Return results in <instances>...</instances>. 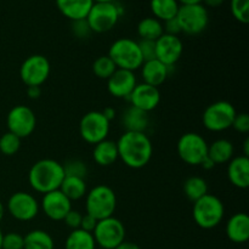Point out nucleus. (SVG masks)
I'll use <instances>...</instances> for the list:
<instances>
[{
  "instance_id": "nucleus-46",
  "label": "nucleus",
  "mask_w": 249,
  "mask_h": 249,
  "mask_svg": "<svg viewBox=\"0 0 249 249\" xmlns=\"http://www.w3.org/2000/svg\"><path fill=\"white\" fill-rule=\"evenodd\" d=\"M201 167L203 168V169H206V170H211V169H213L214 167H215V163H214L213 160H212L211 158L207 156V157L204 158L203 162L201 163Z\"/></svg>"
},
{
  "instance_id": "nucleus-9",
  "label": "nucleus",
  "mask_w": 249,
  "mask_h": 249,
  "mask_svg": "<svg viewBox=\"0 0 249 249\" xmlns=\"http://www.w3.org/2000/svg\"><path fill=\"white\" fill-rule=\"evenodd\" d=\"M177 150L182 162L196 167L208 156V142L199 134L186 133L178 141Z\"/></svg>"
},
{
  "instance_id": "nucleus-16",
  "label": "nucleus",
  "mask_w": 249,
  "mask_h": 249,
  "mask_svg": "<svg viewBox=\"0 0 249 249\" xmlns=\"http://www.w3.org/2000/svg\"><path fill=\"white\" fill-rule=\"evenodd\" d=\"M40 207L49 219L53 221H63L68 212L72 209V201H70L60 190H56L44 195Z\"/></svg>"
},
{
  "instance_id": "nucleus-32",
  "label": "nucleus",
  "mask_w": 249,
  "mask_h": 249,
  "mask_svg": "<svg viewBox=\"0 0 249 249\" xmlns=\"http://www.w3.org/2000/svg\"><path fill=\"white\" fill-rule=\"evenodd\" d=\"M116 71V65L108 56H100L92 63V72L100 79H108Z\"/></svg>"
},
{
  "instance_id": "nucleus-11",
  "label": "nucleus",
  "mask_w": 249,
  "mask_h": 249,
  "mask_svg": "<svg viewBox=\"0 0 249 249\" xmlns=\"http://www.w3.org/2000/svg\"><path fill=\"white\" fill-rule=\"evenodd\" d=\"M109 123L102 112L90 111L83 116L79 123V134L85 142L96 145L106 140L109 133Z\"/></svg>"
},
{
  "instance_id": "nucleus-23",
  "label": "nucleus",
  "mask_w": 249,
  "mask_h": 249,
  "mask_svg": "<svg viewBox=\"0 0 249 249\" xmlns=\"http://www.w3.org/2000/svg\"><path fill=\"white\" fill-rule=\"evenodd\" d=\"M122 126L125 131H138V133H145L146 129L150 124L147 112H143L136 107H128L122 114Z\"/></svg>"
},
{
  "instance_id": "nucleus-49",
  "label": "nucleus",
  "mask_w": 249,
  "mask_h": 249,
  "mask_svg": "<svg viewBox=\"0 0 249 249\" xmlns=\"http://www.w3.org/2000/svg\"><path fill=\"white\" fill-rule=\"evenodd\" d=\"M243 156L248 157L249 156V139H246L243 142Z\"/></svg>"
},
{
  "instance_id": "nucleus-51",
  "label": "nucleus",
  "mask_w": 249,
  "mask_h": 249,
  "mask_svg": "<svg viewBox=\"0 0 249 249\" xmlns=\"http://www.w3.org/2000/svg\"><path fill=\"white\" fill-rule=\"evenodd\" d=\"M2 236H4V233L1 232V230H0V249H1V243H2Z\"/></svg>"
},
{
  "instance_id": "nucleus-47",
  "label": "nucleus",
  "mask_w": 249,
  "mask_h": 249,
  "mask_svg": "<svg viewBox=\"0 0 249 249\" xmlns=\"http://www.w3.org/2000/svg\"><path fill=\"white\" fill-rule=\"evenodd\" d=\"M202 2L207 5V6H211V7H218L220 6L221 4L224 2V0H203Z\"/></svg>"
},
{
  "instance_id": "nucleus-31",
  "label": "nucleus",
  "mask_w": 249,
  "mask_h": 249,
  "mask_svg": "<svg viewBox=\"0 0 249 249\" xmlns=\"http://www.w3.org/2000/svg\"><path fill=\"white\" fill-rule=\"evenodd\" d=\"M184 194L191 202H196L208 194V184L201 177H190L184 182Z\"/></svg>"
},
{
  "instance_id": "nucleus-35",
  "label": "nucleus",
  "mask_w": 249,
  "mask_h": 249,
  "mask_svg": "<svg viewBox=\"0 0 249 249\" xmlns=\"http://www.w3.org/2000/svg\"><path fill=\"white\" fill-rule=\"evenodd\" d=\"M231 12L241 23L249 22V0H231Z\"/></svg>"
},
{
  "instance_id": "nucleus-37",
  "label": "nucleus",
  "mask_w": 249,
  "mask_h": 249,
  "mask_svg": "<svg viewBox=\"0 0 249 249\" xmlns=\"http://www.w3.org/2000/svg\"><path fill=\"white\" fill-rule=\"evenodd\" d=\"M71 28H72V33L79 39L88 38V36H90V33H91V29H90L87 18L72 21Z\"/></svg>"
},
{
  "instance_id": "nucleus-52",
  "label": "nucleus",
  "mask_w": 249,
  "mask_h": 249,
  "mask_svg": "<svg viewBox=\"0 0 249 249\" xmlns=\"http://www.w3.org/2000/svg\"><path fill=\"white\" fill-rule=\"evenodd\" d=\"M105 1H114V0H94V2H105Z\"/></svg>"
},
{
  "instance_id": "nucleus-45",
  "label": "nucleus",
  "mask_w": 249,
  "mask_h": 249,
  "mask_svg": "<svg viewBox=\"0 0 249 249\" xmlns=\"http://www.w3.org/2000/svg\"><path fill=\"white\" fill-rule=\"evenodd\" d=\"M114 249H141L136 243L133 242H126V241H123L119 246H117Z\"/></svg>"
},
{
  "instance_id": "nucleus-40",
  "label": "nucleus",
  "mask_w": 249,
  "mask_h": 249,
  "mask_svg": "<svg viewBox=\"0 0 249 249\" xmlns=\"http://www.w3.org/2000/svg\"><path fill=\"white\" fill-rule=\"evenodd\" d=\"M82 218H83V214L80 212L74 211V209H71L68 212L67 215L65 216L63 221L66 223V225L68 228H71L72 230H77V229L80 228V223H82Z\"/></svg>"
},
{
  "instance_id": "nucleus-39",
  "label": "nucleus",
  "mask_w": 249,
  "mask_h": 249,
  "mask_svg": "<svg viewBox=\"0 0 249 249\" xmlns=\"http://www.w3.org/2000/svg\"><path fill=\"white\" fill-rule=\"evenodd\" d=\"M231 128H233L236 131H238V133L247 134L249 131V116L248 114L246 113V112L236 114Z\"/></svg>"
},
{
  "instance_id": "nucleus-44",
  "label": "nucleus",
  "mask_w": 249,
  "mask_h": 249,
  "mask_svg": "<svg viewBox=\"0 0 249 249\" xmlns=\"http://www.w3.org/2000/svg\"><path fill=\"white\" fill-rule=\"evenodd\" d=\"M101 112L105 116V118L108 122H111L112 119L116 118V111H114V108H112V107H106V108H104V111Z\"/></svg>"
},
{
  "instance_id": "nucleus-36",
  "label": "nucleus",
  "mask_w": 249,
  "mask_h": 249,
  "mask_svg": "<svg viewBox=\"0 0 249 249\" xmlns=\"http://www.w3.org/2000/svg\"><path fill=\"white\" fill-rule=\"evenodd\" d=\"M24 240L23 236L16 232H9L2 236L1 249H23Z\"/></svg>"
},
{
  "instance_id": "nucleus-41",
  "label": "nucleus",
  "mask_w": 249,
  "mask_h": 249,
  "mask_svg": "<svg viewBox=\"0 0 249 249\" xmlns=\"http://www.w3.org/2000/svg\"><path fill=\"white\" fill-rule=\"evenodd\" d=\"M163 31H164L165 34H170V36H179V33H181V28H180V24L179 22H178L177 17L165 21L164 24H163Z\"/></svg>"
},
{
  "instance_id": "nucleus-12",
  "label": "nucleus",
  "mask_w": 249,
  "mask_h": 249,
  "mask_svg": "<svg viewBox=\"0 0 249 249\" xmlns=\"http://www.w3.org/2000/svg\"><path fill=\"white\" fill-rule=\"evenodd\" d=\"M50 62L43 55H32L22 62L19 77L27 87H40L50 75Z\"/></svg>"
},
{
  "instance_id": "nucleus-1",
  "label": "nucleus",
  "mask_w": 249,
  "mask_h": 249,
  "mask_svg": "<svg viewBox=\"0 0 249 249\" xmlns=\"http://www.w3.org/2000/svg\"><path fill=\"white\" fill-rule=\"evenodd\" d=\"M117 147L118 157L131 169H141L152 158V142L145 133L125 131L117 141Z\"/></svg>"
},
{
  "instance_id": "nucleus-14",
  "label": "nucleus",
  "mask_w": 249,
  "mask_h": 249,
  "mask_svg": "<svg viewBox=\"0 0 249 249\" xmlns=\"http://www.w3.org/2000/svg\"><path fill=\"white\" fill-rule=\"evenodd\" d=\"M40 204L36 197L27 192H16L7 202V211L10 215L18 221L33 220L39 213Z\"/></svg>"
},
{
  "instance_id": "nucleus-2",
  "label": "nucleus",
  "mask_w": 249,
  "mask_h": 249,
  "mask_svg": "<svg viewBox=\"0 0 249 249\" xmlns=\"http://www.w3.org/2000/svg\"><path fill=\"white\" fill-rule=\"evenodd\" d=\"M65 179L63 165L55 160H40L34 163L28 173V181L32 189L39 194H49L60 190Z\"/></svg>"
},
{
  "instance_id": "nucleus-3",
  "label": "nucleus",
  "mask_w": 249,
  "mask_h": 249,
  "mask_svg": "<svg viewBox=\"0 0 249 249\" xmlns=\"http://www.w3.org/2000/svg\"><path fill=\"white\" fill-rule=\"evenodd\" d=\"M225 215V207L223 201L214 195L207 194L194 202L192 216L197 226L204 230L216 228L223 221Z\"/></svg>"
},
{
  "instance_id": "nucleus-13",
  "label": "nucleus",
  "mask_w": 249,
  "mask_h": 249,
  "mask_svg": "<svg viewBox=\"0 0 249 249\" xmlns=\"http://www.w3.org/2000/svg\"><path fill=\"white\" fill-rule=\"evenodd\" d=\"M6 124L10 133L15 134L19 139L32 135L36 126V117L29 107L18 105L10 109L6 117Z\"/></svg>"
},
{
  "instance_id": "nucleus-27",
  "label": "nucleus",
  "mask_w": 249,
  "mask_h": 249,
  "mask_svg": "<svg viewBox=\"0 0 249 249\" xmlns=\"http://www.w3.org/2000/svg\"><path fill=\"white\" fill-rule=\"evenodd\" d=\"M150 7L156 18L165 22L177 17L180 4L178 0H151Z\"/></svg>"
},
{
  "instance_id": "nucleus-19",
  "label": "nucleus",
  "mask_w": 249,
  "mask_h": 249,
  "mask_svg": "<svg viewBox=\"0 0 249 249\" xmlns=\"http://www.w3.org/2000/svg\"><path fill=\"white\" fill-rule=\"evenodd\" d=\"M141 77L142 83L152 87L158 88L167 80L168 75L170 73V67L163 65L157 58L151 61H145L141 66Z\"/></svg>"
},
{
  "instance_id": "nucleus-10",
  "label": "nucleus",
  "mask_w": 249,
  "mask_h": 249,
  "mask_svg": "<svg viewBox=\"0 0 249 249\" xmlns=\"http://www.w3.org/2000/svg\"><path fill=\"white\" fill-rule=\"evenodd\" d=\"M92 236L95 243L101 248L114 249L125 241V228L119 219L109 216L97 221Z\"/></svg>"
},
{
  "instance_id": "nucleus-7",
  "label": "nucleus",
  "mask_w": 249,
  "mask_h": 249,
  "mask_svg": "<svg viewBox=\"0 0 249 249\" xmlns=\"http://www.w3.org/2000/svg\"><path fill=\"white\" fill-rule=\"evenodd\" d=\"M236 114L237 112L231 102L216 101L204 109L202 123L207 130L220 133L231 128Z\"/></svg>"
},
{
  "instance_id": "nucleus-38",
  "label": "nucleus",
  "mask_w": 249,
  "mask_h": 249,
  "mask_svg": "<svg viewBox=\"0 0 249 249\" xmlns=\"http://www.w3.org/2000/svg\"><path fill=\"white\" fill-rule=\"evenodd\" d=\"M139 48H140L141 55H142L143 62L151 61L156 58V41L147 40V39H141L138 41Z\"/></svg>"
},
{
  "instance_id": "nucleus-17",
  "label": "nucleus",
  "mask_w": 249,
  "mask_h": 249,
  "mask_svg": "<svg viewBox=\"0 0 249 249\" xmlns=\"http://www.w3.org/2000/svg\"><path fill=\"white\" fill-rule=\"evenodd\" d=\"M128 99L131 106L148 113L157 108V106L160 105V92L158 88L140 83V84H136Z\"/></svg>"
},
{
  "instance_id": "nucleus-18",
  "label": "nucleus",
  "mask_w": 249,
  "mask_h": 249,
  "mask_svg": "<svg viewBox=\"0 0 249 249\" xmlns=\"http://www.w3.org/2000/svg\"><path fill=\"white\" fill-rule=\"evenodd\" d=\"M138 84L134 72L118 70L107 79V90L116 99H128L129 95Z\"/></svg>"
},
{
  "instance_id": "nucleus-8",
  "label": "nucleus",
  "mask_w": 249,
  "mask_h": 249,
  "mask_svg": "<svg viewBox=\"0 0 249 249\" xmlns=\"http://www.w3.org/2000/svg\"><path fill=\"white\" fill-rule=\"evenodd\" d=\"M177 19L181 32L189 36H197L208 27L209 14L203 4L180 5Z\"/></svg>"
},
{
  "instance_id": "nucleus-43",
  "label": "nucleus",
  "mask_w": 249,
  "mask_h": 249,
  "mask_svg": "<svg viewBox=\"0 0 249 249\" xmlns=\"http://www.w3.org/2000/svg\"><path fill=\"white\" fill-rule=\"evenodd\" d=\"M27 95H28L29 99L32 100L39 99L41 95L40 87H28L27 88Z\"/></svg>"
},
{
  "instance_id": "nucleus-25",
  "label": "nucleus",
  "mask_w": 249,
  "mask_h": 249,
  "mask_svg": "<svg viewBox=\"0 0 249 249\" xmlns=\"http://www.w3.org/2000/svg\"><path fill=\"white\" fill-rule=\"evenodd\" d=\"M235 147L230 140L219 139L208 145V157L216 164L229 163L233 158Z\"/></svg>"
},
{
  "instance_id": "nucleus-5",
  "label": "nucleus",
  "mask_w": 249,
  "mask_h": 249,
  "mask_svg": "<svg viewBox=\"0 0 249 249\" xmlns=\"http://www.w3.org/2000/svg\"><path fill=\"white\" fill-rule=\"evenodd\" d=\"M108 56L118 70L134 71L142 66L143 58L141 55L138 41L130 38L117 39L108 50Z\"/></svg>"
},
{
  "instance_id": "nucleus-22",
  "label": "nucleus",
  "mask_w": 249,
  "mask_h": 249,
  "mask_svg": "<svg viewBox=\"0 0 249 249\" xmlns=\"http://www.w3.org/2000/svg\"><path fill=\"white\" fill-rule=\"evenodd\" d=\"M61 14L71 21L87 18L94 0H55Z\"/></svg>"
},
{
  "instance_id": "nucleus-26",
  "label": "nucleus",
  "mask_w": 249,
  "mask_h": 249,
  "mask_svg": "<svg viewBox=\"0 0 249 249\" xmlns=\"http://www.w3.org/2000/svg\"><path fill=\"white\" fill-rule=\"evenodd\" d=\"M60 191L70 201H78L87 195V182L82 178L65 177L60 186Z\"/></svg>"
},
{
  "instance_id": "nucleus-29",
  "label": "nucleus",
  "mask_w": 249,
  "mask_h": 249,
  "mask_svg": "<svg viewBox=\"0 0 249 249\" xmlns=\"http://www.w3.org/2000/svg\"><path fill=\"white\" fill-rule=\"evenodd\" d=\"M95 243L92 233L87 232L82 229L73 230L68 235L67 240L65 242V249H95Z\"/></svg>"
},
{
  "instance_id": "nucleus-4",
  "label": "nucleus",
  "mask_w": 249,
  "mask_h": 249,
  "mask_svg": "<svg viewBox=\"0 0 249 249\" xmlns=\"http://www.w3.org/2000/svg\"><path fill=\"white\" fill-rule=\"evenodd\" d=\"M85 196L87 214L91 215L97 221L113 216L117 208V197L111 187L107 185H97Z\"/></svg>"
},
{
  "instance_id": "nucleus-30",
  "label": "nucleus",
  "mask_w": 249,
  "mask_h": 249,
  "mask_svg": "<svg viewBox=\"0 0 249 249\" xmlns=\"http://www.w3.org/2000/svg\"><path fill=\"white\" fill-rule=\"evenodd\" d=\"M163 33V23L156 17H145L139 22L138 34L141 39L156 41Z\"/></svg>"
},
{
  "instance_id": "nucleus-48",
  "label": "nucleus",
  "mask_w": 249,
  "mask_h": 249,
  "mask_svg": "<svg viewBox=\"0 0 249 249\" xmlns=\"http://www.w3.org/2000/svg\"><path fill=\"white\" fill-rule=\"evenodd\" d=\"M180 5H191V4H202L203 0H178Z\"/></svg>"
},
{
  "instance_id": "nucleus-21",
  "label": "nucleus",
  "mask_w": 249,
  "mask_h": 249,
  "mask_svg": "<svg viewBox=\"0 0 249 249\" xmlns=\"http://www.w3.org/2000/svg\"><path fill=\"white\" fill-rule=\"evenodd\" d=\"M226 236L233 243H245L249 238V216L246 213H236L226 223Z\"/></svg>"
},
{
  "instance_id": "nucleus-20",
  "label": "nucleus",
  "mask_w": 249,
  "mask_h": 249,
  "mask_svg": "<svg viewBox=\"0 0 249 249\" xmlns=\"http://www.w3.org/2000/svg\"><path fill=\"white\" fill-rule=\"evenodd\" d=\"M228 178L237 189H247L249 186V158L238 156L229 162Z\"/></svg>"
},
{
  "instance_id": "nucleus-33",
  "label": "nucleus",
  "mask_w": 249,
  "mask_h": 249,
  "mask_svg": "<svg viewBox=\"0 0 249 249\" xmlns=\"http://www.w3.org/2000/svg\"><path fill=\"white\" fill-rule=\"evenodd\" d=\"M21 147V139L16 136L15 134L5 133L0 138V152L5 156H14L18 152Z\"/></svg>"
},
{
  "instance_id": "nucleus-50",
  "label": "nucleus",
  "mask_w": 249,
  "mask_h": 249,
  "mask_svg": "<svg viewBox=\"0 0 249 249\" xmlns=\"http://www.w3.org/2000/svg\"><path fill=\"white\" fill-rule=\"evenodd\" d=\"M4 214H5V208H4V204L1 203V201H0V221L2 220V218H4Z\"/></svg>"
},
{
  "instance_id": "nucleus-28",
  "label": "nucleus",
  "mask_w": 249,
  "mask_h": 249,
  "mask_svg": "<svg viewBox=\"0 0 249 249\" xmlns=\"http://www.w3.org/2000/svg\"><path fill=\"white\" fill-rule=\"evenodd\" d=\"M23 249H53L55 242L53 237L44 230H32L23 236Z\"/></svg>"
},
{
  "instance_id": "nucleus-6",
  "label": "nucleus",
  "mask_w": 249,
  "mask_h": 249,
  "mask_svg": "<svg viewBox=\"0 0 249 249\" xmlns=\"http://www.w3.org/2000/svg\"><path fill=\"white\" fill-rule=\"evenodd\" d=\"M122 14L123 10L118 2H94L87 16V21L91 32L106 33L114 28Z\"/></svg>"
},
{
  "instance_id": "nucleus-42",
  "label": "nucleus",
  "mask_w": 249,
  "mask_h": 249,
  "mask_svg": "<svg viewBox=\"0 0 249 249\" xmlns=\"http://www.w3.org/2000/svg\"><path fill=\"white\" fill-rule=\"evenodd\" d=\"M96 224H97L96 219L92 218V216L89 215V214H85V215H83L82 223H80L79 229L87 231V232L92 233L94 232L95 228H96Z\"/></svg>"
},
{
  "instance_id": "nucleus-15",
  "label": "nucleus",
  "mask_w": 249,
  "mask_h": 249,
  "mask_svg": "<svg viewBox=\"0 0 249 249\" xmlns=\"http://www.w3.org/2000/svg\"><path fill=\"white\" fill-rule=\"evenodd\" d=\"M184 44L179 36H170L163 33L156 40V58L167 67H174L175 63L181 58Z\"/></svg>"
},
{
  "instance_id": "nucleus-24",
  "label": "nucleus",
  "mask_w": 249,
  "mask_h": 249,
  "mask_svg": "<svg viewBox=\"0 0 249 249\" xmlns=\"http://www.w3.org/2000/svg\"><path fill=\"white\" fill-rule=\"evenodd\" d=\"M92 158L100 167H109L118 160V147L117 142L111 140H104L96 143L92 151Z\"/></svg>"
},
{
  "instance_id": "nucleus-34",
  "label": "nucleus",
  "mask_w": 249,
  "mask_h": 249,
  "mask_svg": "<svg viewBox=\"0 0 249 249\" xmlns=\"http://www.w3.org/2000/svg\"><path fill=\"white\" fill-rule=\"evenodd\" d=\"M63 165V170H65V177H77L85 179L88 174V167L83 160H70L65 163Z\"/></svg>"
}]
</instances>
